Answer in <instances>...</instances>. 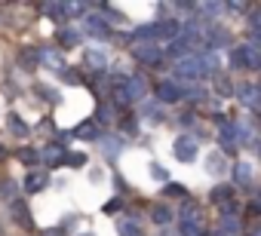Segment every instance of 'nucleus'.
<instances>
[{
    "mask_svg": "<svg viewBox=\"0 0 261 236\" xmlns=\"http://www.w3.org/2000/svg\"><path fill=\"white\" fill-rule=\"evenodd\" d=\"M46 184V175H37V172H31L28 175V181H25V187H28V193H34V190H40Z\"/></svg>",
    "mask_w": 261,
    "mask_h": 236,
    "instance_id": "nucleus-4",
    "label": "nucleus"
},
{
    "mask_svg": "<svg viewBox=\"0 0 261 236\" xmlns=\"http://www.w3.org/2000/svg\"><path fill=\"white\" fill-rule=\"evenodd\" d=\"M37 58H40V55H37L34 49H22V52H19V65H22V68H37Z\"/></svg>",
    "mask_w": 261,
    "mask_h": 236,
    "instance_id": "nucleus-3",
    "label": "nucleus"
},
{
    "mask_svg": "<svg viewBox=\"0 0 261 236\" xmlns=\"http://www.w3.org/2000/svg\"><path fill=\"white\" fill-rule=\"evenodd\" d=\"M0 236H4V227H0Z\"/></svg>",
    "mask_w": 261,
    "mask_h": 236,
    "instance_id": "nucleus-9",
    "label": "nucleus"
},
{
    "mask_svg": "<svg viewBox=\"0 0 261 236\" xmlns=\"http://www.w3.org/2000/svg\"><path fill=\"white\" fill-rule=\"evenodd\" d=\"M10 212H13V218H16V224H19V227H25V230H31V227H34V224H31V212H28L25 199H13V202H10Z\"/></svg>",
    "mask_w": 261,
    "mask_h": 236,
    "instance_id": "nucleus-1",
    "label": "nucleus"
},
{
    "mask_svg": "<svg viewBox=\"0 0 261 236\" xmlns=\"http://www.w3.org/2000/svg\"><path fill=\"white\" fill-rule=\"evenodd\" d=\"M68 163H71V166H80V163H83V157H80V154H74V157H68Z\"/></svg>",
    "mask_w": 261,
    "mask_h": 236,
    "instance_id": "nucleus-8",
    "label": "nucleus"
},
{
    "mask_svg": "<svg viewBox=\"0 0 261 236\" xmlns=\"http://www.w3.org/2000/svg\"><path fill=\"white\" fill-rule=\"evenodd\" d=\"M37 92H40V95H43L46 101H56V92H53L49 86H37Z\"/></svg>",
    "mask_w": 261,
    "mask_h": 236,
    "instance_id": "nucleus-7",
    "label": "nucleus"
},
{
    "mask_svg": "<svg viewBox=\"0 0 261 236\" xmlns=\"http://www.w3.org/2000/svg\"><path fill=\"white\" fill-rule=\"evenodd\" d=\"M10 132H13L16 138H25V135H28V126L22 123V116H16V113L10 116Z\"/></svg>",
    "mask_w": 261,
    "mask_h": 236,
    "instance_id": "nucleus-2",
    "label": "nucleus"
},
{
    "mask_svg": "<svg viewBox=\"0 0 261 236\" xmlns=\"http://www.w3.org/2000/svg\"><path fill=\"white\" fill-rule=\"evenodd\" d=\"M16 193V184L13 181H0V196H13Z\"/></svg>",
    "mask_w": 261,
    "mask_h": 236,
    "instance_id": "nucleus-6",
    "label": "nucleus"
},
{
    "mask_svg": "<svg viewBox=\"0 0 261 236\" xmlns=\"http://www.w3.org/2000/svg\"><path fill=\"white\" fill-rule=\"evenodd\" d=\"M19 160H22V163H28V166H31V163H37V154H34V151H28V148H25V151H19Z\"/></svg>",
    "mask_w": 261,
    "mask_h": 236,
    "instance_id": "nucleus-5",
    "label": "nucleus"
}]
</instances>
